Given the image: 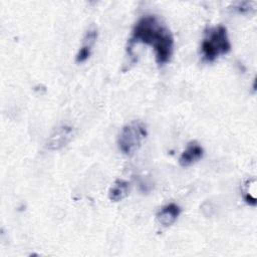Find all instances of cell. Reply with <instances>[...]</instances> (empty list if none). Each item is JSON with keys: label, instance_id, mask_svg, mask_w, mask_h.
Listing matches in <instances>:
<instances>
[{"label": "cell", "instance_id": "52a82bcc", "mask_svg": "<svg viewBox=\"0 0 257 257\" xmlns=\"http://www.w3.org/2000/svg\"><path fill=\"white\" fill-rule=\"evenodd\" d=\"M180 214L181 208L175 203H170L162 207V209L157 213L156 219L160 225L169 227L176 222Z\"/></svg>", "mask_w": 257, "mask_h": 257}, {"label": "cell", "instance_id": "7a4b0ae2", "mask_svg": "<svg viewBox=\"0 0 257 257\" xmlns=\"http://www.w3.org/2000/svg\"><path fill=\"white\" fill-rule=\"evenodd\" d=\"M230 50L231 43L225 26L217 25L209 27L205 30L201 43V53L203 60L207 62H213L219 56L229 53Z\"/></svg>", "mask_w": 257, "mask_h": 257}, {"label": "cell", "instance_id": "277c9868", "mask_svg": "<svg viewBox=\"0 0 257 257\" xmlns=\"http://www.w3.org/2000/svg\"><path fill=\"white\" fill-rule=\"evenodd\" d=\"M73 127L63 124L53 131L47 140V148L51 151H58L64 148L73 138Z\"/></svg>", "mask_w": 257, "mask_h": 257}, {"label": "cell", "instance_id": "6da1fadb", "mask_svg": "<svg viewBox=\"0 0 257 257\" xmlns=\"http://www.w3.org/2000/svg\"><path fill=\"white\" fill-rule=\"evenodd\" d=\"M144 43L154 47L156 61L163 65L170 61L174 50V38L170 29L155 15H145L136 23L128 39V50L135 44Z\"/></svg>", "mask_w": 257, "mask_h": 257}, {"label": "cell", "instance_id": "8992f818", "mask_svg": "<svg viewBox=\"0 0 257 257\" xmlns=\"http://www.w3.org/2000/svg\"><path fill=\"white\" fill-rule=\"evenodd\" d=\"M204 155L203 148L196 142H190L186 149L183 151L179 158V164L182 167H189L195 163H197L199 160L202 159Z\"/></svg>", "mask_w": 257, "mask_h": 257}, {"label": "cell", "instance_id": "ba28073f", "mask_svg": "<svg viewBox=\"0 0 257 257\" xmlns=\"http://www.w3.org/2000/svg\"><path fill=\"white\" fill-rule=\"evenodd\" d=\"M130 192V183L123 179H117L108 190V198L112 202L123 200Z\"/></svg>", "mask_w": 257, "mask_h": 257}, {"label": "cell", "instance_id": "5b68a950", "mask_svg": "<svg viewBox=\"0 0 257 257\" xmlns=\"http://www.w3.org/2000/svg\"><path fill=\"white\" fill-rule=\"evenodd\" d=\"M96 38H97L96 28L91 26L86 31V33L82 39V44H81L78 52L76 53L75 61L77 63H83L89 58V56L91 54V49L96 41Z\"/></svg>", "mask_w": 257, "mask_h": 257}, {"label": "cell", "instance_id": "3957f363", "mask_svg": "<svg viewBox=\"0 0 257 257\" xmlns=\"http://www.w3.org/2000/svg\"><path fill=\"white\" fill-rule=\"evenodd\" d=\"M147 135L146 125L141 121L135 120L125 124L121 128L117 139L119 150L126 156L133 155L139 150Z\"/></svg>", "mask_w": 257, "mask_h": 257}, {"label": "cell", "instance_id": "9c48e42d", "mask_svg": "<svg viewBox=\"0 0 257 257\" xmlns=\"http://www.w3.org/2000/svg\"><path fill=\"white\" fill-rule=\"evenodd\" d=\"M255 2H242L239 3L236 6V9L240 12V13H246V12H250L252 10H254L255 8L253 7V5H255Z\"/></svg>", "mask_w": 257, "mask_h": 257}]
</instances>
